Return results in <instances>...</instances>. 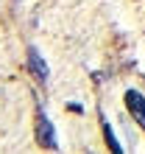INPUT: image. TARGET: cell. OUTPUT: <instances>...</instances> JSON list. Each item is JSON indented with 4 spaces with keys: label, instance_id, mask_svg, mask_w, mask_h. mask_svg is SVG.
Returning <instances> with one entry per match:
<instances>
[{
    "label": "cell",
    "instance_id": "cell-1",
    "mask_svg": "<svg viewBox=\"0 0 145 154\" xmlns=\"http://www.w3.org/2000/svg\"><path fill=\"white\" fill-rule=\"evenodd\" d=\"M36 140L48 149H56V132H53V123L45 118L42 109H36Z\"/></svg>",
    "mask_w": 145,
    "mask_h": 154
},
{
    "label": "cell",
    "instance_id": "cell-2",
    "mask_svg": "<svg viewBox=\"0 0 145 154\" xmlns=\"http://www.w3.org/2000/svg\"><path fill=\"white\" fill-rule=\"evenodd\" d=\"M126 106H129V112L140 121V126L145 129V98L137 93V90H129L126 93Z\"/></svg>",
    "mask_w": 145,
    "mask_h": 154
},
{
    "label": "cell",
    "instance_id": "cell-3",
    "mask_svg": "<svg viewBox=\"0 0 145 154\" xmlns=\"http://www.w3.org/2000/svg\"><path fill=\"white\" fill-rule=\"evenodd\" d=\"M28 67H31V73L36 76L39 84L48 81V67H45V62H42V56H39V51H36V48H28Z\"/></svg>",
    "mask_w": 145,
    "mask_h": 154
},
{
    "label": "cell",
    "instance_id": "cell-4",
    "mask_svg": "<svg viewBox=\"0 0 145 154\" xmlns=\"http://www.w3.org/2000/svg\"><path fill=\"white\" fill-rule=\"evenodd\" d=\"M101 123H103V137H106V143H109V149L112 151H123L120 149V143H117V137H114V132H112V126H109V121L101 115Z\"/></svg>",
    "mask_w": 145,
    "mask_h": 154
}]
</instances>
